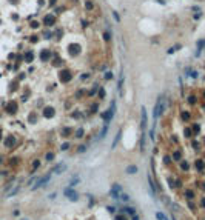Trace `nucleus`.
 Segmentation results:
<instances>
[{
  "label": "nucleus",
  "instance_id": "31",
  "mask_svg": "<svg viewBox=\"0 0 205 220\" xmlns=\"http://www.w3.org/2000/svg\"><path fill=\"white\" fill-rule=\"evenodd\" d=\"M103 96H105V91L100 89V91H99V97H100V99H103Z\"/></svg>",
  "mask_w": 205,
  "mask_h": 220
},
{
  "label": "nucleus",
  "instance_id": "32",
  "mask_svg": "<svg viewBox=\"0 0 205 220\" xmlns=\"http://www.w3.org/2000/svg\"><path fill=\"white\" fill-rule=\"evenodd\" d=\"M116 220H126L125 217H123V215L122 214H120V215H116Z\"/></svg>",
  "mask_w": 205,
  "mask_h": 220
},
{
  "label": "nucleus",
  "instance_id": "6",
  "mask_svg": "<svg viewBox=\"0 0 205 220\" xmlns=\"http://www.w3.org/2000/svg\"><path fill=\"white\" fill-rule=\"evenodd\" d=\"M6 112H9V114H14V112H17V103L15 102H9L8 105H6Z\"/></svg>",
  "mask_w": 205,
  "mask_h": 220
},
{
  "label": "nucleus",
  "instance_id": "13",
  "mask_svg": "<svg viewBox=\"0 0 205 220\" xmlns=\"http://www.w3.org/2000/svg\"><path fill=\"white\" fill-rule=\"evenodd\" d=\"M43 22H45L46 26H51V25L54 23V17H53V15H46V17L43 19Z\"/></svg>",
  "mask_w": 205,
  "mask_h": 220
},
{
  "label": "nucleus",
  "instance_id": "30",
  "mask_svg": "<svg viewBox=\"0 0 205 220\" xmlns=\"http://www.w3.org/2000/svg\"><path fill=\"white\" fill-rule=\"evenodd\" d=\"M182 169H185V171H187V169H188V163H185V162H182Z\"/></svg>",
  "mask_w": 205,
  "mask_h": 220
},
{
  "label": "nucleus",
  "instance_id": "27",
  "mask_svg": "<svg viewBox=\"0 0 205 220\" xmlns=\"http://www.w3.org/2000/svg\"><path fill=\"white\" fill-rule=\"evenodd\" d=\"M164 162H165V163H170V162H171V157H170V156H165V157H164Z\"/></svg>",
  "mask_w": 205,
  "mask_h": 220
},
{
  "label": "nucleus",
  "instance_id": "29",
  "mask_svg": "<svg viewBox=\"0 0 205 220\" xmlns=\"http://www.w3.org/2000/svg\"><path fill=\"white\" fill-rule=\"evenodd\" d=\"M31 59H32V54L28 53V54H26V62H31Z\"/></svg>",
  "mask_w": 205,
  "mask_h": 220
},
{
  "label": "nucleus",
  "instance_id": "12",
  "mask_svg": "<svg viewBox=\"0 0 205 220\" xmlns=\"http://www.w3.org/2000/svg\"><path fill=\"white\" fill-rule=\"evenodd\" d=\"M136 172H137V166H136V165L126 166V174H136Z\"/></svg>",
  "mask_w": 205,
  "mask_h": 220
},
{
  "label": "nucleus",
  "instance_id": "1",
  "mask_svg": "<svg viewBox=\"0 0 205 220\" xmlns=\"http://www.w3.org/2000/svg\"><path fill=\"white\" fill-rule=\"evenodd\" d=\"M162 100H164V96H159L157 100H156L154 109H153V119H154V122L162 115Z\"/></svg>",
  "mask_w": 205,
  "mask_h": 220
},
{
  "label": "nucleus",
  "instance_id": "33",
  "mask_svg": "<svg viewBox=\"0 0 205 220\" xmlns=\"http://www.w3.org/2000/svg\"><path fill=\"white\" fill-rule=\"evenodd\" d=\"M106 209H108L110 212H114V208H113V206H106Z\"/></svg>",
  "mask_w": 205,
  "mask_h": 220
},
{
  "label": "nucleus",
  "instance_id": "7",
  "mask_svg": "<svg viewBox=\"0 0 205 220\" xmlns=\"http://www.w3.org/2000/svg\"><path fill=\"white\" fill-rule=\"evenodd\" d=\"M15 145V137L14 135H8V137L5 139V146L6 148H12Z\"/></svg>",
  "mask_w": 205,
  "mask_h": 220
},
{
  "label": "nucleus",
  "instance_id": "41",
  "mask_svg": "<svg viewBox=\"0 0 205 220\" xmlns=\"http://www.w3.org/2000/svg\"><path fill=\"white\" fill-rule=\"evenodd\" d=\"M173 220H176V219H174V217H173Z\"/></svg>",
  "mask_w": 205,
  "mask_h": 220
},
{
  "label": "nucleus",
  "instance_id": "9",
  "mask_svg": "<svg viewBox=\"0 0 205 220\" xmlns=\"http://www.w3.org/2000/svg\"><path fill=\"white\" fill-rule=\"evenodd\" d=\"M106 132H108V123H105V125H103V128L100 129V132H99V135H97V139H96V140H102V139L106 135Z\"/></svg>",
  "mask_w": 205,
  "mask_h": 220
},
{
  "label": "nucleus",
  "instance_id": "2",
  "mask_svg": "<svg viewBox=\"0 0 205 220\" xmlns=\"http://www.w3.org/2000/svg\"><path fill=\"white\" fill-rule=\"evenodd\" d=\"M114 114H116V100H113L110 109L103 114V120H105V123H110V122L113 120V117H114Z\"/></svg>",
  "mask_w": 205,
  "mask_h": 220
},
{
  "label": "nucleus",
  "instance_id": "3",
  "mask_svg": "<svg viewBox=\"0 0 205 220\" xmlns=\"http://www.w3.org/2000/svg\"><path fill=\"white\" fill-rule=\"evenodd\" d=\"M63 194H65V197H66V199L71 200V202H77V200H79V194H77L76 191L73 189V186H68V188H65V189H63Z\"/></svg>",
  "mask_w": 205,
  "mask_h": 220
},
{
  "label": "nucleus",
  "instance_id": "4",
  "mask_svg": "<svg viewBox=\"0 0 205 220\" xmlns=\"http://www.w3.org/2000/svg\"><path fill=\"white\" fill-rule=\"evenodd\" d=\"M50 180H51V174H46V176H45V177H42V179H39V180H37V183H35V185L32 186V191H35V189L42 188V186H46Z\"/></svg>",
  "mask_w": 205,
  "mask_h": 220
},
{
  "label": "nucleus",
  "instance_id": "19",
  "mask_svg": "<svg viewBox=\"0 0 205 220\" xmlns=\"http://www.w3.org/2000/svg\"><path fill=\"white\" fill-rule=\"evenodd\" d=\"M185 196H187V199H193V197H194V192H193L191 189H188L187 192H185Z\"/></svg>",
  "mask_w": 205,
  "mask_h": 220
},
{
  "label": "nucleus",
  "instance_id": "39",
  "mask_svg": "<svg viewBox=\"0 0 205 220\" xmlns=\"http://www.w3.org/2000/svg\"><path fill=\"white\" fill-rule=\"evenodd\" d=\"M204 189H205V183H204Z\"/></svg>",
  "mask_w": 205,
  "mask_h": 220
},
{
  "label": "nucleus",
  "instance_id": "15",
  "mask_svg": "<svg viewBox=\"0 0 205 220\" xmlns=\"http://www.w3.org/2000/svg\"><path fill=\"white\" fill-rule=\"evenodd\" d=\"M119 200H122V202H128V200H130V196H128V194H125V192H122V194L119 196Z\"/></svg>",
  "mask_w": 205,
  "mask_h": 220
},
{
  "label": "nucleus",
  "instance_id": "36",
  "mask_svg": "<svg viewBox=\"0 0 205 220\" xmlns=\"http://www.w3.org/2000/svg\"><path fill=\"white\" fill-rule=\"evenodd\" d=\"M105 79H108V80L111 79V72H106V74H105Z\"/></svg>",
  "mask_w": 205,
  "mask_h": 220
},
{
  "label": "nucleus",
  "instance_id": "14",
  "mask_svg": "<svg viewBox=\"0 0 205 220\" xmlns=\"http://www.w3.org/2000/svg\"><path fill=\"white\" fill-rule=\"evenodd\" d=\"M19 191H20V186H15L14 189H11V191H9L8 194H6V197H12V196H14V194H17Z\"/></svg>",
  "mask_w": 205,
  "mask_h": 220
},
{
  "label": "nucleus",
  "instance_id": "11",
  "mask_svg": "<svg viewBox=\"0 0 205 220\" xmlns=\"http://www.w3.org/2000/svg\"><path fill=\"white\" fill-rule=\"evenodd\" d=\"M65 169H66V165H65V163H59L57 166L54 168V171H53V172H56V174H62Z\"/></svg>",
  "mask_w": 205,
  "mask_h": 220
},
{
  "label": "nucleus",
  "instance_id": "17",
  "mask_svg": "<svg viewBox=\"0 0 205 220\" xmlns=\"http://www.w3.org/2000/svg\"><path fill=\"white\" fill-rule=\"evenodd\" d=\"M196 168H197L199 171H202L204 168H205V163H204L202 160H197V162H196Z\"/></svg>",
  "mask_w": 205,
  "mask_h": 220
},
{
  "label": "nucleus",
  "instance_id": "18",
  "mask_svg": "<svg viewBox=\"0 0 205 220\" xmlns=\"http://www.w3.org/2000/svg\"><path fill=\"white\" fill-rule=\"evenodd\" d=\"M77 183H79V177H74V179L70 182V186H76Z\"/></svg>",
  "mask_w": 205,
  "mask_h": 220
},
{
  "label": "nucleus",
  "instance_id": "34",
  "mask_svg": "<svg viewBox=\"0 0 205 220\" xmlns=\"http://www.w3.org/2000/svg\"><path fill=\"white\" fill-rule=\"evenodd\" d=\"M86 8H88V9H91V8H93V3L88 2V3H86Z\"/></svg>",
  "mask_w": 205,
  "mask_h": 220
},
{
  "label": "nucleus",
  "instance_id": "21",
  "mask_svg": "<svg viewBox=\"0 0 205 220\" xmlns=\"http://www.w3.org/2000/svg\"><path fill=\"white\" fill-rule=\"evenodd\" d=\"M70 132H71V129H70V128H65L62 134H63V137H68V134H70Z\"/></svg>",
  "mask_w": 205,
  "mask_h": 220
},
{
  "label": "nucleus",
  "instance_id": "26",
  "mask_svg": "<svg viewBox=\"0 0 205 220\" xmlns=\"http://www.w3.org/2000/svg\"><path fill=\"white\" fill-rule=\"evenodd\" d=\"M83 135V129H77V132H76V137H82Z\"/></svg>",
  "mask_w": 205,
  "mask_h": 220
},
{
  "label": "nucleus",
  "instance_id": "10",
  "mask_svg": "<svg viewBox=\"0 0 205 220\" xmlns=\"http://www.w3.org/2000/svg\"><path fill=\"white\" fill-rule=\"evenodd\" d=\"M146 122H148V115H146V109L145 108H142V128H146V125H148V123H146Z\"/></svg>",
  "mask_w": 205,
  "mask_h": 220
},
{
  "label": "nucleus",
  "instance_id": "20",
  "mask_svg": "<svg viewBox=\"0 0 205 220\" xmlns=\"http://www.w3.org/2000/svg\"><path fill=\"white\" fill-rule=\"evenodd\" d=\"M119 139H120V132H117V135H116L114 142H113V149H114V148H116V145H117V142H119Z\"/></svg>",
  "mask_w": 205,
  "mask_h": 220
},
{
  "label": "nucleus",
  "instance_id": "8",
  "mask_svg": "<svg viewBox=\"0 0 205 220\" xmlns=\"http://www.w3.org/2000/svg\"><path fill=\"white\" fill-rule=\"evenodd\" d=\"M43 115H45L46 119L54 117V108H51V106H46V108L43 109Z\"/></svg>",
  "mask_w": 205,
  "mask_h": 220
},
{
  "label": "nucleus",
  "instance_id": "24",
  "mask_svg": "<svg viewBox=\"0 0 205 220\" xmlns=\"http://www.w3.org/2000/svg\"><path fill=\"white\" fill-rule=\"evenodd\" d=\"M53 158H54V154H53V153H48V154H46V160H48V162L53 160Z\"/></svg>",
  "mask_w": 205,
  "mask_h": 220
},
{
  "label": "nucleus",
  "instance_id": "23",
  "mask_svg": "<svg viewBox=\"0 0 205 220\" xmlns=\"http://www.w3.org/2000/svg\"><path fill=\"white\" fill-rule=\"evenodd\" d=\"M156 217H157V220H164V217H165V215L162 214V212H156Z\"/></svg>",
  "mask_w": 205,
  "mask_h": 220
},
{
  "label": "nucleus",
  "instance_id": "5",
  "mask_svg": "<svg viewBox=\"0 0 205 220\" xmlns=\"http://www.w3.org/2000/svg\"><path fill=\"white\" fill-rule=\"evenodd\" d=\"M120 192H122V186H120L119 183H114L113 188H111V197L116 199V200H119V194Z\"/></svg>",
  "mask_w": 205,
  "mask_h": 220
},
{
  "label": "nucleus",
  "instance_id": "28",
  "mask_svg": "<svg viewBox=\"0 0 205 220\" xmlns=\"http://www.w3.org/2000/svg\"><path fill=\"white\" fill-rule=\"evenodd\" d=\"M68 148H70V143H63V145H62V149H63V151H66Z\"/></svg>",
  "mask_w": 205,
  "mask_h": 220
},
{
  "label": "nucleus",
  "instance_id": "40",
  "mask_svg": "<svg viewBox=\"0 0 205 220\" xmlns=\"http://www.w3.org/2000/svg\"><path fill=\"white\" fill-rule=\"evenodd\" d=\"M22 220H26V219H22Z\"/></svg>",
  "mask_w": 205,
  "mask_h": 220
},
{
  "label": "nucleus",
  "instance_id": "38",
  "mask_svg": "<svg viewBox=\"0 0 205 220\" xmlns=\"http://www.w3.org/2000/svg\"><path fill=\"white\" fill-rule=\"evenodd\" d=\"M131 220H139V217H137V215L134 214V215H133V219H131Z\"/></svg>",
  "mask_w": 205,
  "mask_h": 220
},
{
  "label": "nucleus",
  "instance_id": "22",
  "mask_svg": "<svg viewBox=\"0 0 205 220\" xmlns=\"http://www.w3.org/2000/svg\"><path fill=\"white\" fill-rule=\"evenodd\" d=\"M173 158H174V160H179V158H180V151H176L174 156H173Z\"/></svg>",
  "mask_w": 205,
  "mask_h": 220
},
{
  "label": "nucleus",
  "instance_id": "35",
  "mask_svg": "<svg viewBox=\"0 0 205 220\" xmlns=\"http://www.w3.org/2000/svg\"><path fill=\"white\" fill-rule=\"evenodd\" d=\"M113 17H114V19H116V20H117V22H119V20H120V19H119V15H117V14H116V12H113Z\"/></svg>",
  "mask_w": 205,
  "mask_h": 220
},
{
  "label": "nucleus",
  "instance_id": "25",
  "mask_svg": "<svg viewBox=\"0 0 205 220\" xmlns=\"http://www.w3.org/2000/svg\"><path fill=\"white\" fill-rule=\"evenodd\" d=\"M182 119H184V120H188V119H190V114H188V112H182Z\"/></svg>",
  "mask_w": 205,
  "mask_h": 220
},
{
  "label": "nucleus",
  "instance_id": "16",
  "mask_svg": "<svg viewBox=\"0 0 205 220\" xmlns=\"http://www.w3.org/2000/svg\"><path fill=\"white\" fill-rule=\"evenodd\" d=\"M123 211H125L126 214H130V215H134L136 214V209L134 208H130V206H128V208H123Z\"/></svg>",
  "mask_w": 205,
  "mask_h": 220
},
{
  "label": "nucleus",
  "instance_id": "37",
  "mask_svg": "<svg viewBox=\"0 0 205 220\" xmlns=\"http://www.w3.org/2000/svg\"><path fill=\"white\" fill-rule=\"evenodd\" d=\"M39 165H40V163H39V160H35L34 162V169H35V168H39Z\"/></svg>",
  "mask_w": 205,
  "mask_h": 220
}]
</instances>
